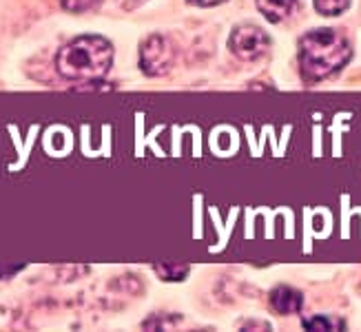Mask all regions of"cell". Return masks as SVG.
I'll return each mask as SVG.
<instances>
[{"label":"cell","mask_w":361,"mask_h":332,"mask_svg":"<svg viewBox=\"0 0 361 332\" xmlns=\"http://www.w3.org/2000/svg\"><path fill=\"white\" fill-rule=\"evenodd\" d=\"M114 47L102 36H80L56 56L58 73L71 82H96L111 71Z\"/></svg>","instance_id":"obj_1"},{"label":"cell","mask_w":361,"mask_h":332,"mask_svg":"<svg viewBox=\"0 0 361 332\" xmlns=\"http://www.w3.org/2000/svg\"><path fill=\"white\" fill-rule=\"evenodd\" d=\"M350 42L335 29H312L300 40V71L306 82H319L348 65Z\"/></svg>","instance_id":"obj_2"},{"label":"cell","mask_w":361,"mask_h":332,"mask_svg":"<svg viewBox=\"0 0 361 332\" xmlns=\"http://www.w3.org/2000/svg\"><path fill=\"white\" fill-rule=\"evenodd\" d=\"M176 62V51L164 36H149L140 47V69L145 75L158 78L171 71Z\"/></svg>","instance_id":"obj_3"},{"label":"cell","mask_w":361,"mask_h":332,"mask_svg":"<svg viewBox=\"0 0 361 332\" xmlns=\"http://www.w3.org/2000/svg\"><path fill=\"white\" fill-rule=\"evenodd\" d=\"M231 51L242 60H257L262 58L271 47V38L266 36V31L255 25H242L235 27L228 38Z\"/></svg>","instance_id":"obj_4"},{"label":"cell","mask_w":361,"mask_h":332,"mask_svg":"<svg viewBox=\"0 0 361 332\" xmlns=\"http://www.w3.org/2000/svg\"><path fill=\"white\" fill-rule=\"evenodd\" d=\"M271 308L279 314H295L304 306V295L290 286H277L269 295Z\"/></svg>","instance_id":"obj_5"},{"label":"cell","mask_w":361,"mask_h":332,"mask_svg":"<svg viewBox=\"0 0 361 332\" xmlns=\"http://www.w3.org/2000/svg\"><path fill=\"white\" fill-rule=\"evenodd\" d=\"M297 0H257V9L269 23H281L295 11Z\"/></svg>","instance_id":"obj_6"},{"label":"cell","mask_w":361,"mask_h":332,"mask_svg":"<svg viewBox=\"0 0 361 332\" xmlns=\"http://www.w3.org/2000/svg\"><path fill=\"white\" fill-rule=\"evenodd\" d=\"M153 271L158 273L162 281H182L188 277V268L186 264H153Z\"/></svg>","instance_id":"obj_7"},{"label":"cell","mask_w":361,"mask_h":332,"mask_svg":"<svg viewBox=\"0 0 361 332\" xmlns=\"http://www.w3.org/2000/svg\"><path fill=\"white\" fill-rule=\"evenodd\" d=\"M350 0H315V9L322 16H339L348 9Z\"/></svg>","instance_id":"obj_8"},{"label":"cell","mask_w":361,"mask_h":332,"mask_svg":"<svg viewBox=\"0 0 361 332\" xmlns=\"http://www.w3.org/2000/svg\"><path fill=\"white\" fill-rule=\"evenodd\" d=\"M302 326L306 330H341L343 321L333 319V317H310V319H304Z\"/></svg>","instance_id":"obj_9"},{"label":"cell","mask_w":361,"mask_h":332,"mask_svg":"<svg viewBox=\"0 0 361 332\" xmlns=\"http://www.w3.org/2000/svg\"><path fill=\"white\" fill-rule=\"evenodd\" d=\"M102 0H60V5L65 7L71 13H82V11H91L96 9Z\"/></svg>","instance_id":"obj_10"},{"label":"cell","mask_w":361,"mask_h":332,"mask_svg":"<svg viewBox=\"0 0 361 332\" xmlns=\"http://www.w3.org/2000/svg\"><path fill=\"white\" fill-rule=\"evenodd\" d=\"M178 319H171V317H151L142 324V328H155V330H164V328H173Z\"/></svg>","instance_id":"obj_11"},{"label":"cell","mask_w":361,"mask_h":332,"mask_svg":"<svg viewBox=\"0 0 361 332\" xmlns=\"http://www.w3.org/2000/svg\"><path fill=\"white\" fill-rule=\"evenodd\" d=\"M25 268V264H16V266H0V279H5V277H11L16 273H20Z\"/></svg>","instance_id":"obj_12"},{"label":"cell","mask_w":361,"mask_h":332,"mask_svg":"<svg viewBox=\"0 0 361 332\" xmlns=\"http://www.w3.org/2000/svg\"><path fill=\"white\" fill-rule=\"evenodd\" d=\"M188 3L197 7H215V5H222L224 0H188Z\"/></svg>","instance_id":"obj_13"}]
</instances>
